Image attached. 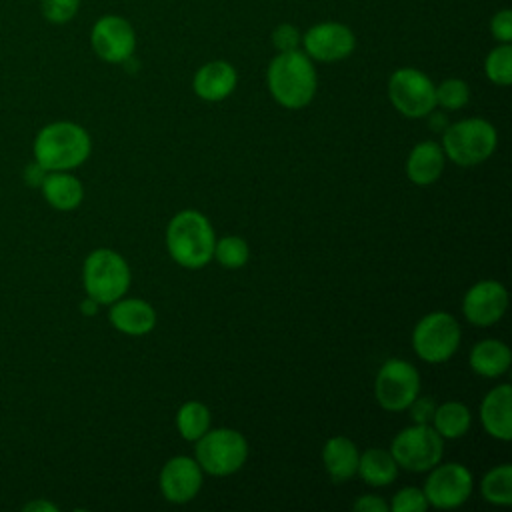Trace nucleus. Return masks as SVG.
<instances>
[{
	"instance_id": "1",
	"label": "nucleus",
	"mask_w": 512,
	"mask_h": 512,
	"mask_svg": "<svg viewBox=\"0 0 512 512\" xmlns=\"http://www.w3.org/2000/svg\"><path fill=\"white\" fill-rule=\"evenodd\" d=\"M270 96L288 110H300L312 102L318 90V74L304 50L278 52L266 70Z\"/></svg>"
},
{
	"instance_id": "2",
	"label": "nucleus",
	"mask_w": 512,
	"mask_h": 512,
	"mask_svg": "<svg viewBox=\"0 0 512 512\" xmlns=\"http://www.w3.org/2000/svg\"><path fill=\"white\" fill-rule=\"evenodd\" d=\"M216 234L210 220L198 210H180L166 228V248L170 258L182 268H204L214 254Z\"/></svg>"
},
{
	"instance_id": "3",
	"label": "nucleus",
	"mask_w": 512,
	"mask_h": 512,
	"mask_svg": "<svg viewBox=\"0 0 512 512\" xmlns=\"http://www.w3.org/2000/svg\"><path fill=\"white\" fill-rule=\"evenodd\" d=\"M92 144L88 132L74 122H52L34 140V160L46 170H72L86 162Z\"/></svg>"
},
{
	"instance_id": "4",
	"label": "nucleus",
	"mask_w": 512,
	"mask_h": 512,
	"mask_svg": "<svg viewBox=\"0 0 512 512\" xmlns=\"http://www.w3.org/2000/svg\"><path fill=\"white\" fill-rule=\"evenodd\" d=\"M496 144L498 134L488 120L464 118L446 126L440 146L456 166H476L492 156Z\"/></svg>"
},
{
	"instance_id": "5",
	"label": "nucleus",
	"mask_w": 512,
	"mask_h": 512,
	"mask_svg": "<svg viewBox=\"0 0 512 512\" xmlns=\"http://www.w3.org/2000/svg\"><path fill=\"white\" fill-rule=\"evenodd\" d=\"M82 280L86 294L98 304H112L122 298L130 286L128 262L110 248H98L84 260Z\"/></svg>"
},
{
	"instance_id": "6",
	"label": "nucleus",
	"mask_w": 512,
	"mask_h": 512,
	"mask_svg": "<svg viewBox=\"0 0 512 512\" xmlns=\"http://www.w3.org/2000/svg\"><path fill=\"white\" fill-rule=\"evenodd\" d=\"M246 458L248 442L234 428H208L196 440V462L210 476H230L244 466Z\"/></svg>"
},
{
	"instance_id": "7",
	"label": "nucleus",
	"mask_w": 512,
	"mask_h": 512,
	"mask_svg": "<svg viewBox=\"0 0 512 512\" xmlns=\"http://www.w3.org/2000/svg\"><path fill=\"white\" fill-rule=\"evenodd\" d=\"M460 324L448 312H430L418 320L412 330V348L428 364H440L452 358L460 346Z\"/></svg>"
},
{
	"instance_id": "8",
	"label": "nucleus",
	"mask_w": 512,
	"mask_h": 512,
	"mask_svg": "<svg viewBox=\"0 0 512 512\" xmlns=\"http://www.w3.org/2000/svg\"><path fill=\"white\" fill-rule=\"evenodd\" d=\"M390 454L398 468L426 472L442 460L444 438L432 428V424H412L392 438Z\"/></svg>"
},
{
	"instance_id": "9",
	"label": "nucleus",
	"mask_w": 512,
	"mask_h": 512,
	"mask_svg": "<svg viewBox=\"0 0 512 512\" xmlns=\"http://www.w3.org/2000/svg\"><path fill=\"white\" fill-rule=\"evenodd\" d=\"M388 98L402 116L424 118L436 108V84L422 70L404 66L390 74Z\"/></svg>"
},
{
	"instance_id": "10",
	"label": "nucleus",
	"mask_w": 512,
	"mask_h": 512,
	"mask_svg": "<svg viewBox=\"0 0 512 512\" xmlns=\"http://www.w3.org/2000/svg\"><path fill=\"white\" fill-rule=\"evenodd\" d=\"M374 394L384 410H406L410 402L420 394V374L408 360L390 358L380 366L376 374Z\"/></svg>"
},
{
	"instance_id": "11",
	"label": "nucleus",
	"mask_w": 512,
	"mask_h": 512,
	"mask_svg": "<svg viewBox=\"0 0 512 512\" xmlns=\"http://www.w3.org/2000/svg\"><path fill=\"white\" fill-rule=\"evenodd\" d=\"M474 488L472 472L458 462L448 464H436L430 468V474L424 482V496L428 500V506L450 510L464 504Z\"/></svg>"
},
{
	"instance_id": "12",
	"label": "nucleus",
	"mask_w": 512,
	"mask_h": 512,
	"mask_svg": "<svg viewBox=\"0 0 512 512\" xmlns=\"http://www.w3.org/2000/svg\"><path fill=\"white\" fill-rule=\"evenodd\" d=\"M302 50L316 62H340L356 48L354 32L336 20H326L310 26L302 34Z\"/></svg>"
},
{
	"instance_id": "13",
	"label": "nucleus",
	"mask_w": 512,
	"mask_h": 512,
	"mask_svg": "<svg viewBox=\"0 0 512 512\" xmlns=\"http://www.w3.org/2000/svg\"><path fill=\"white\" fill-rule=\"evenodd\" d=\"M90 44L96 56L110 64L128 62L136 48V32L132 24L116 14L102 16L94 22Z\"/></svg>"
},
{
	"instance_id": "14",
	"label": "nucleus",
	"mask_w": 512,
	"mask_h": 512,
	"mask_svg": "<svg viewBox=\"0 0 512 512\" xmlns=\"http://www.w3.org/2000/svg\"><path fill=\"white\" fill-rule=\"evenodd\" d=\"M508 308V292L496 280H480L472 284L462 298L464 318L480 328L496 324Z\"/></svg>"
},
{
	"instance_id": "15",
	"label": "nucleus",
	"mask_w": 512,
	"mask_h": 512,
	"mask_svg": "<svg viewBox=\"0 0 512 512\" xmlns=\"http://www.w3.org/2000/svg\"><path fill=\"white\" fill-rule=\"evenodd\" d=\"M158 484L168 502L186 504L194 500L202 488V468L196 458L174 456L162 466Z\"/></svg>"
},
{
	"instance_id": "16",
	"label": "nucleus",
	"mask_w": 512,
	"mask_h": 512,
	"mask_svg": "<svg viewBox=\"0 0 512 512\" xmlns=\"http://www.w3.org/2000/svg\"><path fill=\"white\" fill-rule=\"evenodd\" d=\"M236 84L238 72L226 60H212L202 64L192 78V90L198 98L206 102H220L228 98L234 92Z\"/></svg>"
},
{
	"instance_id": "17",
	"label": "nucleus",
	"mask_w": 512,
	"mask_h": 512,
	"mask_svg": "<svg viewBox=\"0 0 512 512\" xmlns=\"http://www.w3.org/2000/svg\"><path fill=\"white\" fill-rule=\"evenodd\" d=\"M512 388L508 384H500L492 388L482 404H480V422L488 436L508 442L512 438Z\"/></svg>"
},
{
	"instance_id": "18",
	"label": "nucleus",
	"mask_w": 512,
	"mask_h": 512,
	"mask_svg": "<svg viewBox=\"0 0 512 512\" xmlns=\"http://www.w3.org/2000/svg\"><path fill=\"white\" fill-rule=\"evenodd\" d=\"M110 324L128 336H144L156 326V310L140 298H118L108 312Z\"/></svg>"
},
{
	"instance_id": "19",
	"label": "nucleus",
	"mask_w": 512,
	"mask_h": 512,
	"mask_svg": "<svg viewBox=\"0 0 512 512\" xmlns=\"http://www.w3.org/2000/svg\"><path fill=\"white\" fill-rule=\"evenodd\" d=\"M446 156L438 142L424 140L416 144L406 158V176L416 186H428L436 182L444 172Z\"/></svg>"
},
{
	"instance_id": "20",
	"label": "nucleus",
	"mask_w": 512,
	"mask_h": 512,
	"mask_svg": "<svg viewBox=\"0 0 512 512\" xmlns=\"http://www.w3.org/2000/svg\"><path fill=\"white\" fill-rule=\"evenodd\" d=\"M360 452L356 444L346 436H332L326 440L322 448V462L332 478V482L340 484L350 480L356 474Z\"/></svg>"
},
{
	"instance_id": "21",
	"label": "nucleus",
	"mask_w": 512,
	"mask_h": 512,
	"mask_svg": "<svg viewBox=\"0 0 512 512\" xmlns=\"http://www.w3.org/2000/svg\"><path fill=\"white\" fill-rule=\"evenodd\" d=\"M468 362H470V368L478 376L498 378L510 368L512 352H510L508 344H504L502 340L486 338V340H480L472 346Z\"/></svg>"
},
{
	"instance_id": "22",
	"label": "nucleus",
	"mask_w": 512,
	"mask_h": 512,
	"mask_svg": "<svg viewBox=\"0 0 512 512\" xmlns=\"http://www.w3.org/2000/svg\"><path fill=\"white\" fill-rule=\"evenodd\" d=\"M42 192L48 204L62 212L78 208L84 198L82 182L76 176L68 174L66 170H54L46 174L42 182Z\"/></svg>"
},
{
	"instance_id": "23",
	"label": "nucleus",
	"mask_w": 512,
	"mask_h": 512,
	"mask_svg": "<svg viewBox=\"0 0 512 512\" xmlns=\"http://www.w3.org/2000/svg\"><path fill=\"white\" fill-rule=\"evenodd\" d=\"M356 474L370 486H388L398 476V464L390 450L368 448L358 458Z\"/></svg>"
},
{
	"instance_id": "24",
	"label": "nucleus",
	"mask_w": 512,
	"mask_h": 512,
	"mask_svg": "<svg viewBox=\"0 0 512 512\" xmlns=\"http://www.w3.org/2000/svg\"><path fill=\"white\" fill-rule=\"evenodd\" d=\"M430 424L444 440H456V438H462L470 430L472 416H470V410L462 402L448 400V402L436 406Z\"/></svg>"
},
{
	"instance_id": "25",
	"label": "nucleus",
	"mask_w": 512,
	"mask_h": 512,
	"mask_svg": "<svg viewBox=\"0 0 512 512\" xmlns=\"http://www.w3.org/2000/svg\"><path fill=\"white\" fill-rule=\"evenodd\" d=\"M176 428L188 442H196L210 428V410L198 400L184 402L176 412Z\"/></svg>"
},
{
	"instance_id": "26",
	"label": "nucleus",
	"mask_w": 512,
	"mask_h": 512,
	"mask_svg": "<svg viewBox=\"0 0 512 512\" xmlns=\"http://www.w3.org/2000/svg\"><path fill=\"white\" fill-rule=\"evenodd\" d=\"M480 492L484 500L490 504H496V506L512 504V466L500 464L490 468L480 482Z\"/></svg>"
},
{
	"instance_id": "27",
	"label": "nucleus",
	"mask_w": 512,
	"mask_h": 512,
	"mask_svg": "<svg viewBox=\"0 0 512 512\" xmlns=\"http://www.w3.org/2000/svg\"><path fill=\"white\" fill-rule=\"evenodd\" d=\"M486 78L496 86H508L512 82V46L498 42L484 60Z\"/></svg>"
},
{
	"instance_id": "28",
	"label": "nucleus",
	"mask_w": 512,
	"mask_h": 512,
	"mask_svg": "<svg viewBox=\"0 0 512 512\" xmlns=\"http://www.w3.org/2000/svg\"><path fill=\"white\" fill-rule=\"evenodd\" d=\"M212 258L224 268H230V270L242 268L250 258V248H248L246 240L240 236L216 238Z\"/></svg>"
},
{
	"instance_id": "29",
	"label": "nucleus",
	"mask_w": 512,
	"mask_h": 512,
	"mask_svg": "<svg viewBox=\"0 0 512 512\" xmlns=\"http://www.w3.org/2000/svg\"><path fill=\"white\" fill-rule=\"evenodd\" d=\"M470 100V88L460 78H446L436 86V106L444 110H460Z\"/></svg>"
},
{
	"instance_id": "30",
	"label": "nucleus",
	"mask_w": 512,
	"mask_h": 512,
	"mask_svg": "<svg viewBox=\"0 0 512 512\" xmlns=\"http://www.w3.org/2000/svg\"><path fill=\"white\" fill-rule=\"evenodd\" d=\"M388 508L392 512H424L428 508V500L422 488L406 486L392 496V502L388 504Z\"/></svg>"
},
{
	"instance_id": "31",
	"label": "nucleus",
	"mask_w": 512,
	"mask_h": 512,
	"mask_svg": "<svg viewBox=\"0 0 512 512\" xmlns=\"http://www.w3.org/2000/svg\"><path fill=\"white\" fill-rule=\"evenodd\" d=\"M80 8V0H40V10L44 18L52 24L70 22Z\"/></svg>"
},
{
	"instance_id": "32",
	"label": "nucleus",
	"mask_w": 512,
	"mask_h": 512,
	"mask_svg": "<svg viewBox=\"0 0 512 512\" xmlns=\"http://www.w3.org/2000/svg\"><path fill=\"white\" fill-rule=\"evenodd\" d=\"M270 40H272V46H274L278 52H288V50H298V48H300L302 34H300V30H298L294 24L282 22V24H278V26L272 30Z\"/></svg>"
},
{
	"instance_id": "33",
	"label": "nucleus",
	"mask_w": 512,
	"mask_h": 512,
	"mask_svg": "<svg viewBox=\"0 0 512 512\" xmlns=\"http://www.w3.org/2000/svg\"><path fill=\"white\" fill-rule=\"evenodd\" d=\"M490 34L498 42H506V44L512 42V12L508 8L498 10L490 18Z\"/></svg>"
},
{
	"instance_id": "34",
	"label": "nucleus",
	"mask_w": 512,
	"mask_h": 512,
	"mask_svg": "<svg viewBox=\"0 0 512 512\" xmlns=\"http://www.w3.org/2000/svg\"><path fill=\"white\" fill-rule=\"evenodd\" d=\"M408 410H410V418H412L414 424H430L432 416H434V410H436V404L428 396H422V398L416 396L410 402Z\"/></svg>"
},
{
	"instance_id": "35",
	"label": "nucleus",
	"mask_w": 512,
	"mask_h": 512,
	"mask_svg": "<svg viewBox=\"0 0 512 512\" xmlns=\"http://www.w3.org/2000/svg\"><path fill=\"white\" fill-rule=\"evenodd\" d=\"M352 508L356 512H388V502L384 498H380L378 494H362Z\"/></svg>"
},
{
	"instance_id": "36",
	"label": "nucleus",
	"mask_w": 512,
	"mask_h": 512,
	"mask_svg": "<svg viewBox=\"0 0 512 512\" xmlns=\"http://www.w3.org/2000/svg\"><path fill=\"white\" fill-rule=\"evenodd\" d=\"M26 182L28 184H32V186H42V182H44V178H46V170L38 164V162H34V164H30L28 168H26Z\"/></svg>"
},
{
	"instance_id": "37",
	"label": "nucleus",
	"mask_w": 512,
	"mask_h": 512,
	"mask_svg": "<svg viewBox=\"0 0 512 512\" xmlns=\"http://www.w3.org/2000/svg\"><path fill=\"white\" fill-rule=\"evenodd\" d=\"M80 310H82V314H86V316H94V314L98 312V302L88 296V298L80 304Z\"/></svg>"
},
{
	"instance_id": "38",
	"label": "nucleus",
	"mask_w": 512,
	"mask_h": 512,
	"mask_svg": "<svg viewBox=\"0 0 512 512\" xmlns=\"http://www.w3.org/2000/svg\"><path fill=\"white\" fill-rule=\"evenodd\" d=\"M56 510V506H52V504H48V502H32V504H28L26 506V510Z\"/></svg>"
}]
</instances>
